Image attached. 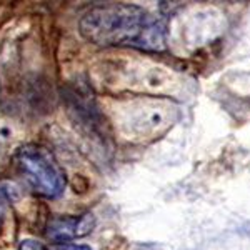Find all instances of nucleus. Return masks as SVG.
I'll return each instance as SVG.
<instances>
[{
    "label": "nucleus",
    "instance_id": "obj_1",
    "mask_svg": "<svg viewBox=\"0 0 250 250\" xmlns=\"http://www.w3.org/2000/svg\"><path fill=\"white\" fill-rule=\"evenodd\" d=\"M79 32L99 47H135L160 52L167 43V29L147 10L134 3H102L87 10Z\"/></svg>",
    "mask_w": 250,
    "mask_h": 250
},
{
    "label": "nucleus",
    "instance_id": "obj_2",
    "mask_svg": "<svg viewBox=\"0 0 250 250\" xmlns=\"http://www.w3.org/2000/svg\"><path fill=\"white\" fill-rule=\"evenodd\" d=\"M17 164L25 180L39 195L57 199L65 190V173L52 152L42 145H23L17 154Z\"/></svg>",
    "mask_w": 250,
    "mask_h": 250
},
{
    "label": "nucleus",
    "instance_id": "obj_3",
    "mask_svg": "<svg viewBox=\"0 0 250 250\" xmlns=\"http://www.w3.org/2000/svg\"><path fill=\"white\" fill-rule=\"evenodd\" d=\"M128 115L122 119V128L127 135L139 139L159 135L172 127L177 108L162 100H140L132 104Z\"/></svg>",
    "mask_w": 250,
    "mask_h": 250
},
{
    "label": "nucleus",
    "instance_id": "obj_4",
    "mask_svg": "<svg viewBox=\"0 0 250 250\" xmlns=\"http://www.w3.org/2000/svg\"><path fill=\"white\" fill-rule=\"evenodd\" d=\"M95 217L92 213H83L79 217H60L54 219L47 227V237L52 242L65 244L68 240L80 239L94 230Z\"/></svg>",
    "mask_w": 250,
    "mask_h": 250
},
{
    "label": "nucleus",
    "instance_id": "obj_5",
    "mask_svg": "<svg viewBox=\"0 0 250 250\" xmlns=\"http://www.w3.org/2000/svg\"><path fill=\"white\" fill-rule=\"evenodd\" d=\"M7 205H9V199H7V193H5V190H3V188H0V229H2L3 222H5Z\"/></svg>",
    "mask_w": 250,
    "mask_h": 250
},
{
    "label": "nucleus",
    "instance_id": "obj_6",
    "mask_svg": "<svg viewBox=\"0 0 250 250\" xmlns=\"http://www.w3.org/2000/svg\"><path fill=\"white\" fill-rule=\"evenodd\" d=\"M20 250H47L45 245L40 244L37 240H22V244H20Z\"/></svg>",
    "mask_w": 250,
    "mask_h": 250
},
{
    "label": "nucleus",
    "instance_id": "obj_7",
    "mask_svg": "<svg viewBox=\"0 0 250 250\" xmlns=\"http://www.w3.org/2000/svg\"><path fill=\"white\" fill-rule=\"evenodd\" d=\"M55 250H92L88 245H75V244H67V245H59Z\"/></svg>",
    "mask_w": 250,
    "mask_h": 250
}]
</instances>
